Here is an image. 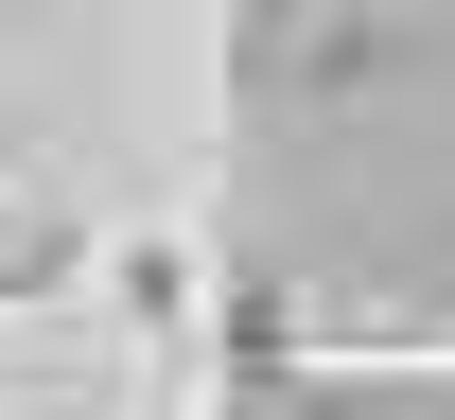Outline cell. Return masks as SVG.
Segmentation results:
<instances>
[{
  "instance_id": "cell-2",
  "label": "cell",
  "mask_w": 455,
  "mask_h": 420,
  "mask_svg": "<svg viewBox=\"0 0 455 420\" xmlns=\"http://www.w3.org/2000/svg\"><path fill=\"white\" fill-rule=\"evenodd\" d=\"M70 281V228H0V298H53Z\"/></svg>"
},
{
  "instance_id": "cell-1",
  "label": "cell",
  "mask_w": 455,
  "mask_h": 420,
  "mask_svg": "<svg viewBox=\"0 0 455 420\" xmlns=\"http://www.w3.org/2000/svg\"><path fill=\"white\" fill-rule=\"evenodd\" d=\"M123 298H140V315H193V245H123Z\"/></svg>"
}]
</instances>
